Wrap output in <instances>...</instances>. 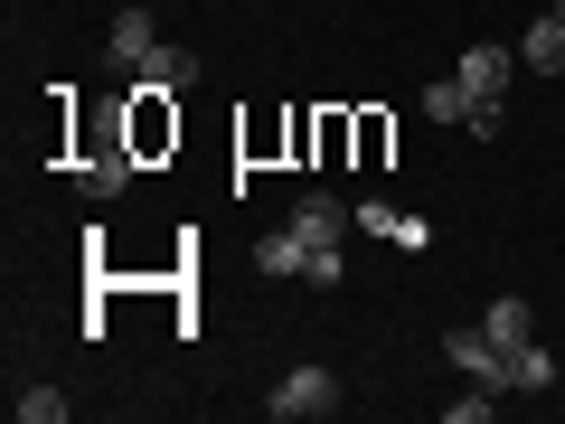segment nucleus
Segmentation results:
<instances>
[{
    "instance_id": "obj_1",
    "label": "nucleus",
    "mask_w": 565,
    "mask_h": 424,
    "mask_svg": "<svg viewBox=\"0 0 565 424\" xmlns=\"http://www.w3.org/2000/svg\"><path fill=\"white\" fill-rule=\"evenodd\" d=\"M264 415H274V424L340 415V378H330V368H282V378H274V396H264Z\"/></svg>"
},
{
    "instance_id": "obj_10",
    "label": "nucleus",
    "mask_w": 565,
    "mask_h": 424,
    "mask_svg": "<svg viewBox=\"0 0 565 424\" xmlns=\"http://www.w3.org/2000/svg\"><path fill=\"white\" fill-rule=\"evenodd\" d=\"M546 386H556V359H546L537 340H527V349H509V396H546Z\"/></svg>"
},
{
    "instance_id": "obj_6",
    "label": "nucleus",
    "mask_w": 565,
    "mask_h": 424,
    "mask_svg": "<svg viewBox=\"0 0 565 424\" xmlns=\"http://www.w3.org/2000/svg\"><path fill=\"white\" fill-rule=\"evenodd\" d=\"M151 47H161V29H151V10H122V20H114V39H104V57H114L122 76H132V66L151 57Z\"/></svg>"
},
{
    "instance_id": "obj_11",
    "label": "nucleus",
    "mask_w": 565,
    "mask_h": 424,
    "mask_svg": "<svg viewBox=\"0 0 565 424\" xmlns=\"http://www.w3.org/2000/svg\"><path fill=\"white\" fill-rule=\"evenodd\" d=\"M424 114H434V123H471V85H462V76L424 85Z\"/></svg>"
},
{
    "instance_id": "obj_4",
    "label": "nucleus",
    "mask_w": 565,
    "mask_h": 424,
    "mask_svg": "<svg viewBox=\"0 0 565 424\" xmlns=\"http://www.w3.org/2000/svg\"><path fill=\"white\" fill-rule=\"evenodd\" d=\"M189 85H199V57H189V47H170V39L132 66V95H189Z\"/></svg>"
},
{
    "instance_id": "obj_7",
    "label": "nucleus",
    "mask_w": 565,
    "mask_h": 424,
    "mask_svg": "<svg viewBox=\"0 0 565 424\" xmlns=\"http://www.w3.org/2000/svg\"><path fill=\"white\" fill-rule=\"evenodd\" d=\"M255 274H274V283H292V274H311V245L292 236V226H274V236L255 245Z\"/></svg>"
},
{
    "instance_id": "obj_12",
    "label": "nucleus",
    "mask_w": 565,
    "mask_h": 424,
    "mask_svg": "<svg viewBox=\"0 0 565 424\" xmlns=\"http://www.w3.org/2000/svg\"><path fill=\"white\" fill-rule=\"evenodd\" d=\"M20 424H66V396H57V386H29V396H20Z\"/></svg>"
},
{
    "instance_id": "obj_8",
    "label": "nucleus",
    "mask_w": 565,
    "mask_h": 424,
    "mask_svg": "<svg viewBox=\"0 0 565 424\" xmlns=\"http://www.w3.org/2000/svg\"><path fill=\"white\" fill-rule=\"evenodd\" d=\"M481 330H490V340H500V349H527V340H537V311H527L519 293H500V303L481 311Z\"/></svg>"
},
{
    "instance_id": "obj_5",
    "label": "nucleus",
    "mask_w": 565,
    "mask_h": 424,
    "mask_svg": "<svg viewBox=\"0 0 565 424\" xmlns=\"http://www.w3.org/2000/svg\"><path fill=\"white\" fill-rule=\"evenodd\" d=\"M349 218H359V208H340L330 189H302V199H292V236H302V245H340Z\"/></svg>"
},
{
    "instance_id": "obj_2",
    "label": "nucleus",
    "mask_w": 565,
    "mask_h": 424,
    "mask_svg": "<svg viewBox=\"0 0 565 424\" xmlns=\"http://www.w3.org/2000/svg\"><path fill=\"white\" fill-rule=\"evenodd\" d=\"M444 359H452V368H462V378H471V386H490V396H509V349H500V340H490V330H481V321H462V330H444Z\"/></svg>"
},
{
    "instance_id": "obj_9",
    "label": "nucleus",
    "mask_w": 565,
    "mask_h": 424,
    "mask_svg": "<svg viewBox=\"0 0 565 424\" xmlns=\"http://www.w3.org/2000/svg\"><path fill=\"white\" fill-rule=\"evenodd\" d=\"M519 66H537V76H556V66H565V20H556V10H546V20H527Z\"/></svg>"
},
{
    "instance_id": "obj_3",
    "label": "nucleus",
    "mask_w": 565,
    "mask_h": 424,
    "mask_svg": "<svg viewBox=\"0 0 565 424\" xmlns=\"http://www.w3.org/2000/svg\"><path fill=\"white\" fill-rule=\"evenodd\" d=\"M452 76L471 85V104H500V95H509V76H519V47H500V39H471Z\"/></svg>"
}]
</instances>
